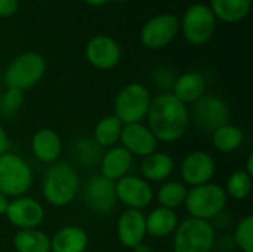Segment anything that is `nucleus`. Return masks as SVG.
Returning a JSON list of instances; mask_svg holds the SVG:
<instances>
[{
	"label": "nucleus",
	"mask_w": 253,
	"mask_h": 252,
	"mask_svg": "<svg viewBox=\"0 0 253 252\" xmlns=\"http://www.w3.org/2000/svg\"><path fill=\"white\" fill-rule=\"evenodd\" d=\"M148 129L157 141H178L190 125V111L173 94H162L151 100L148 108Z\"/></svg>",
	"instance_id": "obj_1"
},
{
	"label": "nucleus",
	"mask_w": 253,
	"mask_h": 252,
	"mask_svg": "<svg viewBox=\"0 0 253 252\" xmlns=\"http://www.w3.org/2000/svg\"><path fill=\"white\" fill-rule=\"evenodd\" d=\"M42 190L43 198L52 206H67L76 199L80 190L79 174L70 163H56L46 171Z\"/></svg>",
	"instance_id": "obj_2"
},
{
	"label": "nucleus",
	"mask_w": 253,
	"mask_h": 252,
	"mask_svg": "<svg viewBox=\"0 0 253 252\" xmlns=\"http://www.w3.org/2000/svg\"><path fill=\"white\" fill-rule=\"evenodd\" d=\"M216 242L215 229L209 221L187 218L178 224L173 236V252H212Z\"/></svg>",
	"instance_id": "obj_3"
},
{
	"label": "nucleus",
	"mask_w": 253,
	"mask_h": 252,
	"mask_svg": "<svg viewBox=\"0 0 253 252\" xmlns=\"http://www.w3.org/2000/svg\"><path fill=\"white\" fill-rule=\"evenodd\" d=\"M227 201L228 196L224 187L213 183H208L188 190L184 203L193 218L209 221L218 217L225 209Z\"/></svg>",
	"instance_id": "obj_4"
},
{
	"label": "nucleus",
	"mask_w": 253,
	"mask_h": 252,
	"mask_svg": "<svg viewBox=\"0 0 253 252\" xmlns=\"http://www.w3.org/2000/svg\"><path fill=\"white\" fill-rule=\"evenodd\" d=\"M46 73V59L39 52H24L12 59L4 71V83L10 89L25 91L36 86Z\"/></svg>",
	"instance_id": "obj_5"
},
{
	"label": "nucleus",
	"mask_w": 253,
	"mask_h": 252,
	"mask_svg": "<svg viewBox=\"0 0 253 252\" xmlns=\"http://www.w3.org/2000/svg\"><path fill=\"white\" fill-rule=\"evenodd\" d=\"M150 104V92L142 83H127L119 91L114 100V116L122 125L141 123L148 114Z\"/></svg>",
	"instance_id": "obj_6"
},
{
	"label": "nucleus",
	"mask_w": 253,
	"mask_h": 252,
	"mask_svg": "<svg viewBox=\"0 0 253 252\" xmlns=\"http://www.w3.org/2000/svg\"><path fill=\"white\" fill-rule=\"evenodd\" d=\"M33 184V172L28 163L18 154L0 156V193L6 198L24 196Z\"/></svg>",
	"instance_id": "obj_7"
},
{
	"label": "nucleus",
	"mask_w": 253,
	"mask_h": 252,
	"mask_svg": "<svg viewBox=\"0 0 253 252\" xmlns=\"http://www.w3.org/2000/svg\"><path fill=\"white\" fill-rule=\"evenodd\" d=\"M179 27H182L184 36L191 45L202 46L212 39L216 30V18L209 6L194 3L184 12Z\"/></svg>",
	"instance_id": "obj_8"
},
{
	"label": "nucleus",
	"mask_w": 253,
	"mask_h": 252,
	"mask_svg": "<svg viewBox=\"0 0 253 252\" xmlns=\"http://www.w3.org/2000/svg\"><path fill=\"white\" fill-rule=\"evenodd\" d=\"M179 31V18L173 13H160L148 19L141 28V43L148 49L166 48Z\"/></svg>",
	"instance_id": "obj_9"
},
{
	"label": "nucleus",
	"mask_w": 253,
	"mask_h": 252,
	"mask_svg": "<svg viewBox=\"0 0 253 252\" xmlns=\"http://www.w3.org/2000/svg\"><path fill=\"white\" fill-rule=\"evenodd\" d=\"M193 116L196 125L202 131L215 132L218 128L228 123L230 108L221 97L205 94L199 101L194 102Z\"/></svg>",
	"instance_id": "obj_10"
},
{
	"label": "nucleus",
	"mask_w": 253,
	"mask_h": 252,
	"mask_svg": "<svg viewBox=\"0 0 253 252\" xmlns=\"http://www.w3.org/2000/svg\"><path fill=\"white\" fill-rule=\"evenodd\" d=\"M83 198L86 206L92 212L98 215H107L113 212L117 205L116 183L102 175H95L87 181Z\"/></svg>",
	"instance_id": "obj_11"
},
{
	"label": "nucleus",
	"mask_w": 253,
	"mask_h": 252,
	"mask_svg": "<svg viewBox=\"0 0 253 252\" xmlns=\"http://www.w3.org/2000/svg\"><path fill=\"white\" fill-rule=\"evenodd\" d=\"M84 53L89 64L98 70H113L122 59V48L119 42L104 34L92 37L86 45Z\"/></svg>",
	"instance_id": "obj_12"
},
{
	"label": "nucleus",
	"mask_w": 253,
	"mask_h": 252,
	"mask_svg": "<svg viewBox=\"0 0 253 252\" xmlns=\"http://www.w3.org/2000/svg\"><path fill=\"white\" fill-rule=\"evenodd\" d=\"M9 223L19 230L37 229L44 220V208L33 198L21 196L9 202L6 214Z\"/></svg>",
	"instance_id": "obj_13"
},
{
	"label": "nucleus",
	"mask_w": 253,
	"mask_h": 252,
	"mask_svg": "<svg viewBox=\"0 0 253 252\" xmlns=\"http://www.w3.org/2000/svg\"><path fill=\"white\" fill-rule=\"evenodd\" d=\"M116 196L127 209L142 211L153 201V189L148 181L139 177L126 175L116 183Z\"/></svg>",
	"instance_id": "obj_14"
},
{
	"label": "nucleus",
	"mask_w": 253,
	"mask_h": 252,
	"mask_svg": "<svg viewBox=\"0 0 253 252\" xmlns=\"http://www.w3.org/2000/svg\"><path fill=\"white\" fill-rule=\"evenodd\" d=\"M216 171L215 159L206 151H191L181 163V177L191 187L211 183Z\"/></svg>",
	"instance_id": "obj_15"
},
{
	"label": "nucleus",
	"mask_w": 253,
	"mask_h": 252,
	"mask_svg": "<svg viewBox=\"0 0 253 252\" xmlns=\"http://www.w3.org/2000/svg\"><path fill=\"white\" fill-rule=\"evenodd\" d=\"M120 141H122V147L126 149L132 156H142V157H147L151 153H154L159 144V141L148 129V126L142 123L123 125Z\"/></svg>",
	"instance_id": "obj_16"
},
{
	"label": "nucleus",
	"mask_w": 253,
	"mask_h": 252,
	"mask_svg": "<svg viewBox=\"0 0 253 252\" xmlns=\"http://www.w3.org/2000/svg\"><path fill=\"white\" fill-rule=\"evenodd\" d=\"M147 236L145 215L138 209H126L117 220V238L126 248H135Z\"/></svg>",
	"instance_id": "obj_17"
},
{
	"label": "nucleus",
	"mask_w": 253,
	"mask_h": 252,
	"mask_svg": "<svg viewBox=\"0 0 253 252\" xmlns=\"http://www.w3.org/2000/svg\"><path fill=\"white\" fill-rule=\"evenodd\" d=\"M99 163H101V175L116 183L117 180L127 175L133 163V156L122 146L120 147L114 146L107 153L102 154Z\"/></svg>",
	"instance_id": "obj_18"
},
{
	"label": "nucleus",
	"mask_w": 253,
	"mask_h": 252,
	"mask_svg": "<svg viewBox=\"0 0 253 252\" xmlns=\"http://www.w3.org/2000/svg\"><path fill=\"white\" fill-rule=\"evenodd\" d=\"M31 151L43 163L55 162L62 151V141L59 135L49 128L39 129L31 138Z\"/></svg>",
	"instance_id": "obj_19"
},
{
	"label": "nucleus",
	"mask_w": 253,
	"mask_h": 252,
	"mask_svg": "<svg viewBox=\"0 0 253 252\" xmlns=\"http://www.w3.org/2000/svg\"><path fill=\"white\" fill-rule=\"evenodd\" d=\"M89 245V235L79 226H67L50 239V252H84Z\"/></svg>",
	"instance_id": "obj_20"
},
{
	"label": "nucleus",
	"mask_w": 253,
	"mask_h": 252,
	"mask_svg": "<svg viewBox=\"0 0 253 252\" xmlns=\"http://www.w3.org/2000/svg\"><path fill=\"white\" fill-rule=\"evenodd\" d=\"M173 97H176L181 102L194 104L206 94V79L203 74L190 71L179 76L173 82Z\"/></svg>",
	"instance_id": "obj_21"
},
{
	"label": "nucleus",
	"mask_w": 253,
	"mask_h": 252,
	"mask_svg": "<svg viewBox=\"0 0 253 252\" xmlns=\"http://www.w3.org/2000/svg\"><path fill=\"white\" fill-rule=\"evenodd\" d=\"M178 215L173 209L159 206L153 209L147 217H145V227H147V235L153 238H168L172 233H175L178 227Z\"/></svg>",
	"instance_id": "obj_22"
},
{
	"label": "nucleus",
	"mask_w": 253,
	"mask_h": 252,
	"mask_svg": "<svg viewBox=\"0 0 253 252\" xmlns=\"http://www.w3.org/2000/svg\"><path fill=\"white\" fill-rule=\"evenodd\" d=\"M173 168H175V162L170 154L154 151L150 156L144 157L141 165V172L145 181L160 183V181H166L172 175Z\"/></svg>",
	"instance_id": "obj_23"
},
{
	"label": "nucleus",
	"mask_w": 253,
	"mask_h": 252,
	"mask_svg": "<svg viewBox=\"0 0 253 252\" xmlns=\"http://www.w3.org/2000/svg\"><path fill=\"white\" fill-rule=\"evenodd\" d=\"M252 0H211V10L216 21L227 24L242 22L251 12Z\"/></svg>",
	"instance_id": "obj_24"
},
{
	"label": "nucleus",
	"mask_w": 253,
	"mask_h": 252,
	"mask_svg": "<svg viewBox=\"0 0 253 252\" xmlns=\"http://www.w3.org/2000/svg\"><path fill=\"white\" fill-rule=\"evenodd\" d=\"M13 248L16 252H50V238L39 230H18L13 236Z\"/></svg>",
	"instance_id": "obj_25"
},
{
	"label": "nucleus",
	"mask_w": 253,
	"mask_h": 252,
	"mask_svg": "<svg viewBox=\"0 0 253 252\" xmlns=\"http://www.w3.org/2000/svg\"><path fill=\"white\" fill-rule=\"evenodd\" d=\"M122 129H123V125L114 114L105 116L95 125L93 140L101 149L102 147H105V149L110 147L111 149L120 141Z\"/></svg>",
	"instance_id": "obj_26"
},
{
	"label": "nucleus",
	"mask_w": 253,
	"mask_h": 252,
	"mask_svg": "<svg viewBox=\"0 0 253 252\" xmlns=\"http://www.w3.org/2000/svg\"><path fill=\"white\" fill-rule=\"evenodd\" d=\"M245 140L243 131L234 125H224L212 132V143L213 147L221 153H233L236 151Z\"/></svg>",
	"instance_id": "obj_27"
},
{
	"label": "nucleus",
	"mask_w": 253,
	"mask_h": 252,
	"mask_svg": "<svg viewBox=\"0 0 253 252\" xmlns=\"http://www.w3.org/2000/svg\"><path fill=\"white\" fill-rule=\"evenodd\" d=\"M71 154L83 166H95L101 162V147L93 138H77L71 146Z\"/></svg>",
	"instance_id": "obj_28"
},
{
	"label": "nucleus",
	"mask_w": 253,
	"mask_h": 252,
	"mask_svg": "<svg viewBox=\"0 0 253 252\" xmlns=\"http://www.w3.org/2000/svg\"><path fill=\"white\" fill-rule=\"evenodd\" d=\"M187 193H188V189L185 184H182L179 181H166L159 189L157 201H159L160 206L175 211V208L181 206L185 202Z\"/></svg>",
	"instance_id": "obj_29"
},
{
	"label": "nucleus",
	"mask_w": 253,
	"mask_h": 252,
	"mask_svg": "<svg viewBox=\"0 0 253 252\" xmlns=\"http://www.w3.org/2000/svg\"><path fill=\"white\" fill-rule=\"evenodd\" d=\"M252 186V177L245 169H240V171L233 172L228 177L225 193H227V196H230L236 201H243L251 195Z\"/></svg>",
	"instance_id": "obj_30"
},
{
	"label": "nucleus",
	"mask_w": 253,
	"mask_h": 252,
	"mask_svg": "<svg viewBox=\"0 0 253 252\" xmlns=\"http://www.w3.org/2000/svg\"><path fill=\"white\" fill-rule=\"evenodd\" d=\"M234 242L242 252H253V217L246 215L236 227Z\"/></svg>",
	"instance_id": "obj_31"
},
{
	"label": "nucleus",
	"mask_w": 253,
	"mask_h": 252,
	"mask_svg": "<svg viewBox=\"0 0 253 252\" xmlns=\"http://www.w3.org/2000/svg\"><path fill=\"white\" fill-rule=\"evenodd\" d=\"M0 101H1V107L7 113H15L21 108V105L24 102V92L18 91V89L7 88V91L1 95Z\"/></svg>",
	"instance_id": "obj_32"
},
{
	"label": "nucleus",
	"mask_w": 253,
	"mask_h": 252,
	"mask_svg": "<svg viewBox=\"0 0 253 252\" xmlns=\"http://www.w3.org/2000/svg\"><path fill=\"white\" fill-rule=\"evenodd\" d=\"M18 6H19L18 0H0V16L1 18L12 16L13 13H16Z\"/></svg>",
	"instance_id": "obj_33"
},
{
	"label": "nucleus",
	"mask_w": 253,
	"mask_h": 252,
	"mask_svg": "<svg viewBox=\"0 0 253 252\" xmlns=\"http://www.w3.org/2000/svg\"><path fill=\"white\" fill-rule=\"evenodd\" d=\"M9 149V138H7V134L4 131V128L0 125V156L3 153H6Z\"/></svg>",
	"instance_id": "obj_34"
},
{
	"label": "nucleus",
	"mask_w": 253,
	"mask_h": 252,
	"mask_svg": "<svg viewBox=\"0 0 253 252\" xmlns=\"http://www.w3.org/2000/svg\"><path fill=\"white\" fill-rule=\"evenodd\" d=\"M7 205H9V201L4 195L0 193V217L6 214V209H7Z\"/></svg>",
	"instance_id": "obj_35"
},
{
	"label": "nucleus",
	"mask_w": 253,
	"mask_h": 252,
	"mask_svg": "<svg viewBox=\"0 0 253 252\" xmlns=\"http://www.w3.org/2000/svg\"><path fill=\"white\" fill-rule=\"evenodd\" d=\"M133 252H154V251H153V248H151V247H148V245H145V244L142 242V244H139L138 247H135V248H133Z\"/></svg>",
	"instance_id": "obj_36"
},
{
	"label": "nucleus",
	"mask_w": 253,
	"mask_h": 252,
	"mask_svg": "<svg viewBox=\"0 0 253 252\" xmlns=\"http://www.w3.org/2000/svg\"><path fill=\"white\" fill-rule=\"evenodd\" d=\"M251 177H253V154H251L248 157V162H246V169H245Z\"/></svg>",
	"instance_id": "obj_37"
},
{
	"label": "nucleus",
	"mask_w": 253,
	"mask_h": 252,
	"mask_svg": "<svg viewBox=\"0 0 253 252\" xmlns=\"http://www.w3.org/2000/svg\"><path fill=\"white\" fill-rule=\"evenodd\" d=\"M83 1L87 3V4H90V6H102V4L108 3L110 0H83Z\"/></svg>",
	"instance_id": "obj_38"
},
{
	"label": "nucleus",
	"mask_w": 253,
	"mask_h": 252,
	"mask_svg": "<svg viewBox=\"0 0 253 252\" xmlns=\"http://www.w3.org/2000/svg\"><path fill=\"white\" fill-rule=\"evenodd\" d=\"M114 1H119V3H125V1H127V0H114Z\"/></svg>",
	"instance_id": "obj_39"
},
{
	"label": "nucleus",
	"mask_w": 253,
	"mask_h": 252,
	"mask_svg": "<svg viewBox=\"0 0 253 252\" xmlns=\"http://www.w3.org/2000/svg\"><path fill=\"white\" fill-rule=\"evenodd\" d=\"M0 79H1V70H0Z\"/></svg>",
	"instance_id": "obj_40"
}]
</instances>
